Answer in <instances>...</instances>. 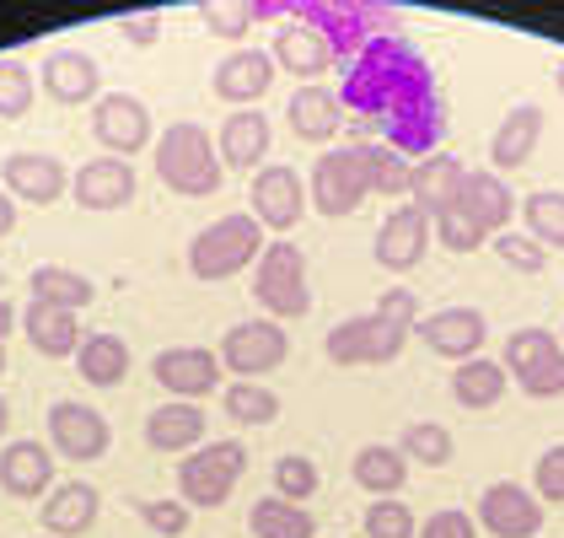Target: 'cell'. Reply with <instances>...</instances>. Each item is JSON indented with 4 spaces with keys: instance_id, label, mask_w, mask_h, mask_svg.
Returning <instances> with one entry per match:
<instances>
[{
    "instance_id": "obj_1",
    "label": "cell",
    "mask_w": 564,
    "mask_h": 538,
    "mask_svg": "<svg viewBox=\"0 0 564 538\" xmlns=\"http://www.w3.org/2000/svg\"><path fill=\"white\" fill-rule=\"evenodd\" d=\"M339 108L355 114L349 125L360 130L388 134L382 146H392L398 157H431L441 151V134H446V119H441V97H435L431 65L425 54L409 44L403 33H382L360 54L345 60V92H339Z\"/></svg>"
},
{
    "instance_id": "obj_2",
    "label": "cell",
    "mask_w": 564,
    "mask_h": 538,
    "mask_svg": "<svg viewBox=\"0 0 564 538\" xmlns=\"http://www.w3.org/2000/svg\"><path fill=\"white\" fill-rule=\"evenodd\" d=\"M285 17L312 28V33L328 44L334 60H349V54H360L371 39L398 33V11L366 6V0H302V6H285Z\"/></svg>"
},
{
    "instance_id": "obj_3",
    "label": "cell",
    "mask_w": 564,
    "mask_h": 538,
    "mask_svg": "<svg viewBox=\"0 0 564 538\" xmlns=\"http://www.w3.org/2000/svg\"><path fill=\"white\" fill-rule=\"evenodd\" d=\"M156 179L183 200H210L226 179V168L216 162V140L188 119L167 125L156 134Z\"/></svg>"
},
{
    "instance_id": "obj_4",
    "label": "cell",
    "mask_w": 564,
    "mask_h": 538,
    "mask_svg": "<svg viewBox=\"0 0 564 538\" xmlns=\"http://www.w3.org/2000/svg\"><path fill=\"white\" fill-rule=\"evenodd\" d=\"M242 474H248V448L237 437L199 442L194 452H183V463H177V501L188 512H216V506L231 501Z\"/></svg>"
},
{
    "instance_id": "obj_5",
    "label": "cell",
    "mask_w": 564,
    "mask_h": 538,
    "mask_svg": "<svg viewBox=\"0 0 564 538\" xmlns=\"http://www.w3.org/2000/svg\"><path fill=\"white\" fill-rule=\"evenodd\" d=\"M259 254H263V226L248 211H237V216H220V222L194 232L188 269H194V280H231L248 265H259Z\"/></svg>"
},
{
    "instance_id": "obj_6",
    "label": "cell",
    "mask_w": 564,
    "mask_h": 538,
    "mask_svg": "<svg viewBox=\"0 0 564 538\" xmlns=\"http://www.w3.org/2000/svg\"><path fill=\"white\" fill-rule=\"evenodd\" d=\"M371 200V179H366V140L360 146H328L312 162V183H306V205L328 222L355 216Z\"/></svg>"
},
{
    "instance_id": "obj_7",
    "label": "cell",
    "mask_w": 564,
    "mask_h": 538,
    "mask_svg": "<svg viewBox=\"0 0 564 538\" xmlns=\"http://www.w3.org/2000/svg\"><path fill=\"white\" fill-rule=\"evenodd\" d=\"M253 297H259V308L274 323H285V318H306L312 313V286H306V254L291 243V237H280V243H263L259 254V280H253Z\"/></svg>"
},
{
    "instance_id": "obj_8",
    "label": "cell",
    "mask_w": 564,
    "mask_h": 538,
    "mask_svg": "<svg viewBox=\"0 0 564 538\" xmlns=\"http://www.w3.org/2000/svg\"><path fill=\"white\" fill-rule=\"evenodd\" d=\"M291 356V334L274 323V318H242L220 334V372H231L237 383H259L269 372H280Z\"/></svg>"
},
{
    "instance_id": "obj_9",
    "label": "cell",
    "mask_w": 564,
    "mask_h": 538,
    "mask_svg": "<svg viewBox=\"0 0 564 538\" xmlns=\"http://www.w3.org/2000/svg\"><path fill=\"white\" fill-rule=\"evenodd\" d=\"M409 334H414L409 323H392L382 313H360V318L334 323L328 340H323V351H328L334 366H388V361L403 356Z\"/></svg>"
},
{
    "instance_id": "obj_10",
    "label": "cell",
    "mask_w": 564,
    "mask_h": 538,
    "mask_svg": "<svg viewBox=\"0 0 564 538\" xmlns=\"http://www.w3.org/2000/svg\"><path fill=\"white\" fill-rule=\"evenodd\" d=\"M113 448V426L82 399L48 404V452L65 463H97Z\"/></svg>"
},
{
    "instance_id": "obj_11",
    "label": "cell",
    "mask_w": 564,
    "mask_h": 538,
    "mask_svg": "<svg viewBox=\"0 0 564 538\" xmlns=\"http://www.w3.org/2000/svg\"><path fill=\"white\" fill-rule=\"evenodd\" d=\"M91 134L102 140V157H134L151 146V108L134 92H102L91 103Z\"/></svg>"
},
{
    "instance_id": "obj_12",
    "label": "cell",
    "mask_w": 564,
    "mask_h": 538,
    "mask_svg": "<svg viewBox=\"0 0 564 538\" xmlns=\"http://www.w3.org/2000/svg\"><path fill=\"white\" fill-rule=\"evenodd\" d=\"M474 512H478V528L489 538H538L543 534V517H549V506L527 485H517V480H495L489 491L478 495Z\"/></svg>"
},
{
    "instance_id": "obj_13",
    "label": "cell",
    "mask_w": 564,
    "mask_h": 538,
    "mask_svg": "<svg viewBox=\"0 0 564 538\" xmlns=\"http://www.w3.org/2000/svg\"><path fill=\"white\" fill-rule=\"evenodd\" d=\"M248 216L263 226V232H291V226L306 216V183L296 168H285V162H269L253 173V189H248Z\"/></svg>"
},
{
    "instance_id": "obj_14",
    "label": "cell",
    "mask_w": 564,
    "mask_h": 538,
    "mask_svg": "<svg viewBox=\"0 0 564 538\" xmlns=\"http://www.w3.org/2000/svg\"><path fill=\"white\" fill-rule=\"evenodd\" d=\"M414 334L431 345V356L441 361H474L484 351V340H489V318L478 313V308H441V313L420 318L414 323Z\"/></svg>"
},
{
    "instance_id": "obj_15",
    "label": "cell",
    "mask_w": 564,
    "mask_h": 538,
    "mask_svg": "<svg viewBox=\"0 0 564 538\" xmlns=\"http://www.w3.org/2000/svg\"><path fill=\"white\" fill-rule=\"evenodd\" d=\"M0 189H6L11 200H22V205H54V200L70 189V173H65V162L48 157V151H11V157L0 162Z\"/></svg>"
},
{
    "instance_id": "obj_16",
    "label": "cell",
    "mask_w": 564,
    "mask_h": 538,
    "mask_svg": "<svg viewBox=\"0 0 564 538\" xmlns=\"http://www.w3.org/2000/svg\"><path fill=\"white\" fill-rule=\"evenodd\" d=\"M151 377L183 404H199L205 394H216L220 383V361L216 351H205V345H173V351H162V356L151 361Z\"/></svg>"
},
{
    "instance_id": "obj_17",
    "label": "cell",
    "mask_w": 564,
    "mask_h": 538,
    "mask_svg": "<svg viewBox=\"0 0 564 538\" xmlns=\"http://www.w3.org/2000/svg\"><path fill=\"white\" fill-rule=\"evenodd\" d=\"M452 211H457L463 222H474L484 237H495V232H511V216H517V194L506 189V179H500V173H463Z\"/></svg>"
},
{
    "instance_id": "obj_18",
    "label": "cell",
    "mask_w": 564,
    "mask_h": 538,
    "mask_svg": "<svg viewBox=\"0 0 564 538\" xmlns=\"http://www.w3.org/2000/svg\"><path fill=\"white\" fill-rule=\"evenodd\" d=\"M33 82H44V92L59 108H82V103L102 97V71H97V60L87 49H54Z\"/></svg>"
},
{
    "instance_id": "obj_19",
    "label": "cell",
    "mask_w": 564,
    "mask_h": 538,
    "mask_svg": "<svg viewBox=\"0 0 564 538\" xmlns=\"http://www.w3.org/2000/svg\"><path fill=\"white\" fill-rule=\"evenodd\" d=\"M70 194L82 211H124L134 200V168L119 157H91L70 173Z\"/></svg>"
},
{
    "instance_id": "obj_20",
    "label": "cell",
    "mask_w": 564,
    "mask_h": 538,
    "mask_svg": "<svg viewBox=\"0 0 564 538\" xmlns=\"http://www.w3.org/2000/svg\"><path fill=\"white\" fill-rule=\"evenodd\" d=\"M0 491L11 501H44L54 491V452L44 442H6L0 448Z\"/></svg>"
},
{
    "instance_id": "obj_21",
    "label": "cell",
    "mask_w": 564,
    "mask_h": 538,
    "mask_svg": "<svg viewBox=\"0 0 564 538\" xmlns=\"http://www.w3.org/2000/svg\"><path fill=\"white\" fill-rule=\"evenodd\" d=\"M285 119H291V134L296 140H312V146H328L334 134L345 130V108H339V92L323 87V82H302L285 103Z\"/></svg>"
},
{
    "instance_id": "obj_22",
    "label": "cell",
    "mask_w": 564,
    "mask_h": 538,
    "mask_svg": "<svg viewBox=\"0 0 564 538\" xmlns=\"http://www.w3.org/2000/svg\"><path fill=\"white\" fill-rule=\"evenodd\" d=\"M269 87H274V60L263 49H231L216 65V76H210V92L220 103H237V108L259 103Z\"/></svg>"
},
{
    "instance_id": "obj_23",
    "label": "cell",
    "mask_w": 564,
    "mask_h": 538,
    "mask_svg": "<svg viewBox=\"0 0 564 538\" xmlns=\"http://www.w3.org/2000/svg\"><path fill=\"white\" fill-rule=\"evenodd\" d=\"M538 140H543V108L538 103H517L506 119H500V130L489 134V173H517L532 162V151H538Z\"/></svg>"
},
{
    "instance_id": "obj_24",
    "label": "cell",
    "mask_w": 564,
    "mask_h": 538,
    "mask_svg": "<svg viewBox=\"0 0 564 538\" xmlns=\"http://www.w3.org/2000/svg\"><path fill=\"white\" fill-rule=\"evenodd\" d=\"M97 512H102V495H97V485H87V480H65V485H54V491L44 495V506H39L48 538H82V534H91Z\"/></svg>"
},
{
    "instance_id": "obj_25",
    "label": "cell",
    "mask_w": 564,
    "mask_h": 538,
    "mask_svg": "<svg viewBox=\"0 0 564 538\" xmlns=\"http://www.w3.org/2000/svg\"><path fill=\"white\" fill-rule=\"evenodd\" d=\"M425 248H431V222L414 205H398L388 222L377 226V265L392 269V275L414 269L425 259Z\"/></svg>"
},
{
    "instance_id": "obj_26",
    "label": "cell",
    "mask_w": 564,
    "mask_h": 538,
    "mask_svg": "<svg viewBox=\"0 0 564 538\" xmlns=\"http://www.w3.org/2000/svg\"><path fill=\"white\" fill-rule=\"evenodd\" d=\"M205 431H210V415L199 404L173 399L145 415V448L151 452H194L205 442Z\"/></svg>"
},
{
    "instance_id": "obj_27",
    "label": "cell",
    "mask_w": 564,
    "mask_h": 538,
    "mask_svg": "<svg viewBox=\"0 0 564 538\" xmlns=\"http://www.w3.org/2000/svg\"><path fill=\"white\" fill-rule=\"evenodd\" d=\"M463 173H468V168H463L452 151H431L425 162H414V173H409V200H414V211H420L425 222L441 216V211H452Z\"/></svg>"
},
{
    "instance_id": "obj_28",
    "label": "cell",
    "mask_w": 564,
    "mask_h": 538,
    "mask_svg": "<svg viewBox=\"0 0 564 538\" xmlns=\"http://www.w3.org/2000/svg\"><path fill=\"white\" fill-rule=\"evenodd\" d=\"M269 119H263L259 108H237V114H226V125H220V168H242V173H253L263 157H269Z\"/></svg>"
},
{
    "instance_id": "obj_29",
    "label": "cell",
    "mask_w": 564,
    "mask_h": 538,
    "mask_svg": "<svg viewBox=\"0 0 564 538\" xmlns=\"http://www.w3.org/2000/svg\"><path fill=\"white\" fill-rule=\"evenodd\" d=\"M22 334H28V345L48 361L76 356V345H82V323H76V313L48 308V302H28V308H22Z\"/></svg>"
},
{
    "instance_id": "obj_30",
    "label": "cell",
    "mask_w": 564,
    "mask_h": 538,
    "mask_svg": "<svg viewBox=\"0 0 564 538\" xmlns=\"http://www.w3.org/2000/svg\"><path fill=\"white\" fill-rule=\"evenodd\" d=\"M269 60H274V71H285V76H323V71L334 65L328 44H323V39H317L312 28L291 22V17H285V28L274 33V49H269Z\"/></svg>"
},
{
    "instance_id": "obj_31",
    "label": "cell",
    "mask_w": 564,
    "mask_h": 538,
    "mask_svg": "<svg viewBox=\"0 0 564 538\" xmlns=\"http://www.w3.org/2000/svg\"><path fill=\"white\" fill-rule=\"evenodd\" d=\"M349 474H355V485L366 495H398L409 485V458L392 448V442H366V448L355 452V463H349Z\"/></svg>"
},
{
    "instance_id": "obj_32",
    "label": "cell",
    "mask_w": 564,
    "mask_h": 538,
    "mask_svg": "<svg viewBox=\"0 0 564 538\" xmlns=\"http://www.w3.org/2000/svg\"><path fill=\"white\" fill-rule=\"evenodd\" d=\"M76 372L91 388H119L130 377V345L119 334H82L76 345Z\"/></svg>"
},
{
    "instance_id": "obj_33",
    "label": "cell",
    "mask_w": 564,
    "mask_h": 538,
    "mask_svg": "<svg viewBox=\"0 0 564 538\" xmlns=\"http://www.w3.org/2000/svg\"><path fill=\"white\" fill-rule=\"evenodd\" d=\"M506 388H511L506 366L489 361V356L463 361V366L452 372V399L463 404V409H495V404L506 399Z\"/></svg>"
},
{
    "instance_id": "obj_34",
    "label": "cell",
    "mask_w": 564,
    "mask_h": 538,
    "mask_svg": "<svg viewBox=\"0 0 564 538\" xmlns=\"http://www.w3.org/2000/svg\"><path fill=\"white\" fill-rule=\"evenodd\" d=\"M28 291H33V302L65 308V313H82V308L97 302V286H91L87 275H76V269H65V265H39L28 275Z\"/></svg>"
},
{
    "instance_id": "obj_35",
    "label": "cell",
    "mask_w": 564,
    "mask_h": 538,
    "mask_svg": "<svg viewBox=\"0 0 564 538\" xmlns=\"http://www.w3.org/2000/svg\"><path fill=\"white\" fill-rule=\"evenodd\" d=\"M248 528H253V538H317V517L306 506L280 501V495H263L248 512Z\"/></svg>"
},
{
    "instance_id": "obj_36",
    "label": "cell",
    "mask_w": 564,
    "mask_h": 538,
    "mask_svg": "<svg viewBox=\"0 0 564 538\" xmlns=\"http://www.w3.org/2000/svg\"><path fill=\"white\" fill-rule=\"evenodd\" d=\"M199 17H205V28L216 33V39H248L259 22L269 17H285V6L280 0H216V6H199Z\"/></svg>"
},
{
    "instance_id": "obj_37",
    "label": "cell",
    "mask_w": 564,
    "mask_h": 538,
    "mask_svg": "<svg viewBox=\"0 0 564 538\" xmlns=\"http://www.w3.org/2000/svg\"><path fill=\"white\" fill-rule=\"evenodd\" d=\"M521 222H527V237L543 248V254H564V194L560 189H532L521 200Z\"/></svg>"
},
{
    "instance_id": "obj_38",
    "label": "cell",
    "mask_w": 564,
    "mask_h": 538,
    "mask_svg": "<svg viewBox=\"0 0 564 538\" xmlns=\"http://www.w3.org/2000/svg\"><path fill=\"white\" fill-rule=\"evenodd\" d=\"M220 409H226V420H237V426L253 431V426H274L280 420V394L263 388V383H226Z\"/></svg>"
},
{
    "instance_id": "obj_39",
    "label": "cell",
    "mask_w": 564,
    "mask_h": 538,
    "mask_svg": "<svg viewBox=\"0 0 564 538\" xmlns=\"http://www.w3.org/2000/svg\"><path fill=\"white\" fill-rule=\"evenodd\" d=\"M398 452H403L409 463L446 469V463H452V452H457V442H452V431H446L441 420H409V426H403V437H398Z\"/></svg>"
},
{
    "instance_id": "obj_40",
    "label": "cell",
    "mask_w": 564,
    "mask_h": 538,
    "mask_svg": "<svg viewBox=\"0 0 564 538\" xmlns=\"http://www.w3.org/2000/svg\"><path fill=\"white\" fill-rule=\"evenodd\" d=\"M409 173H414V162L409 157H398L392 146L382 140H366V179H371V194H409Z\"/></svg>"
},
{
    "instance_id": "obj_41",
    "label": "cell",
    "mask_w": 564,
    "mask_h": 538,
    "mask_svg": "<svg viewBox=\"0 0 564 538\" xmlns=\"http://www.w3.org/2000/svg\"><path fill=\"white\" fill-rule=\"evenodd\" d=\"M323 485V474H317V463L302 458V452H285L280 463H274V495L280 501H291V506H306L312 495Z\"/></svg>"
},
{
    "instance_id": "obj_42",
    "label": "cell",
    "mask_w": 564,
    "mask_h": 538,
    "mask_svg": "<svg viewBox=\"0 0 564 538\" xmlns=\"http://www.w3.org/2000/svg\"><path fill=\"white\" fill-rule=\"evenodd\" d=\"M33 97H39L33 71L22 60H0V119H28Z\"/></svg>"
},
{
    "instance_id": "obj_43",
    "label": "cell",
    "mask_w": 564,
    "mask_h": 538,
    "mask_svg": "<svg viewBox=\"0 0 564 538\" xmlns=\"http://www.w3.org/2000/svg\"><path fill=\"white\" fill-rule=\"evenodd\" d=\"M489 248H495V259L506 269H517V275H543L549 269V254L527 237V232H495L489 237Z\"/></svg>"
},
{
    "instance_id": "obj_44",
    "label": "cell",
    "mask_w": 564,
    "mask_h": 538,
    "mask_svg": "<svg viewBox=\"0 0 564 538\" xmlns=\"http://www.w3.org/2000/svg\"><path fill=\"white\" fill-rule=\"evenodd\" d=\"M554 351H560V340H554V329H517V334H511V340H506V361H500V366H506V372H527V366H538V361L543 356H554Z\"/></svg>"
},
{
    "instance_id": "obj_45",
    "label": "cell",
    "mask_w": 564,
    "mask_h": 538,
    "mask_svg": "<svg viewBox=\"0 0 564 538\" xmlns=\"http://www.w3.org/2000/svg\"><path fill=\"white\" fill-rule=\"evenodd\" d=\"M414 512L398 501V495H382L366 506V538H414Z\"/></svg>"
},
{
    "instance_id": "obj_46",
    "label": "cell",
    "mask_w": 564,
    "mask_h": 538,
    "mask_svg": "<svg viewBox=\"0 0 564 538\" xmlns=\"http://www.w3.org/2000/svg\"><path fill=\"white\" fill-rule=\"evenodd\" d=\"M517 388L527 394V399H560L564 394V351L543 356L538 366H527V372L517 377Z\"/></svg>"
},
{
    "instance_id": "obj_47",
    "label": "cell",
    "mask_w": 564,
    "mask_h": 538,
    "mask_svg": "<svg viewBox=\"0 0 564 538\" xmlns=\"http://www.w3.org/2000/svg\"><path fill=\"white\" fill-rule=\"evenodd\" d=\"M140 523L162 538H183L188 523H194V512H188L183 501H140Z\"/></svg>"
},
{
    "instance_id": "obj_48",
    "label": "cell",
    "mask_w": 564,
    "mask_h": 538,
    "mask_svg": "<svg viewBox=\"0 0 564 538\" xmlns=\"http://www.w3.org/2000/svg\"><path fill=\"white\" fill-rule=\"evenodd\" d=\"M532 495H538L543 506H564V442L538 458V469H532Z\"/></svg>"
},
{
    "instance_id": "obj_49",
    "label": "cell",
    "mask_w": 564,
    "mask_h": 538,
    "mask_svg": "<svg viewBox=\"0 0 564 538\" xmlns=\"http://www.w3.org/2000/svg\"><path fill=\"white\" fill-rule=\"evenodd\" d=\"M431 226H435V243H441V248H452V254H474V248H484V232H478L474 222H463L457 211L431 216Z\"/></svg>"
},
{
    "instance_id": "obj_50",
    "label": "cell",
    "mask_w": 564,
    "mask_h": 538,
    "mask_svg": "<svg viewBox=\"0 0 564 538\" xmlns=\"http://www.w3.org/2000/svg\"><path fill=\"white\" fill-rule=\"evenodd\" d=\"M414 538H478V528L463 506H446V512H431V517L414 528Z\"/></svg>"
},
{
    "instance_id": "obj_51",
    "label": "cell",
    "mask_w": 564,
    "mask_h": 538,
    "mask_svg": "<svg viewBox=\"0 0 564 538\" xmlns=\"http://www.w3.org/2000/svg\"><path fill=\"white\" fill-rule=\"evenodd\" d=\"M162 11H130V17H119V33H124V44L134 49H151L156 39H162Z\"/></svg>"
},
{
    "instance_id": "obj_52",
    "label": "cell",
    "mask_w": 564,
    "mask_h": 538,
    "mask_svg": "<svg viewBox=\"0 0 564 538\" xmlns=\"http://www.w3.org/2000/svg\"><path fill=\"white\" fill-rule=\"evenodd\" d=\"M371 313H382V318H392V323H420V302H414V291H403V286H392V291H382L377 297V308Z\"/></svg>"
},
{
    "instance_id": "obj_53",
    "label": "cell",
    "mask_w": 564,
    "mask_h": 538,
    "mask_svg": "<svg viewBox=\"0 0 564 538\" xmlns=\"http://www.w3.org/2000/svg\"><path fill=\"white\" fill-rule=\"evenodd\" d=\"M11 226H17V200H11V194L0 189V237H6Z\"/></svg>"
},
{
    "instance_id": "obj_54",
    "label": "cell",
    "mask_w": 564,
    "mask_h": 538,
    "mask_svg": "<svg viewBox=\"0 0 564 538\" xmlns=\"http://www.w3.org/2000/svg\"><path fill=\"white\" fill-rule=\"evenodd\" d=\"M11 329H17V308H11V302L0 297V345L11 340Z\"/></svg>"
},
{
    "instance_id": "obj_55",
    "label": "cell",
    "mask_w": 564,
    "mask_h": 538,
    "mask_svg": "<svg viewBox=\"0 0 564 538\" xmlns=\"http://www.w3.org/2000/svg\"><path fill=\"white\" fill-rule=\"evenodd\" d=\"M6 426H11V404L0 399V437H6Z\"/></svg>"
},
{
    "instance_id": "obj_56",
    "label": "cell",
    "mask_w": 564,
    "mask_h": 538,
    "mask_svg": "<svg viewBox=\"0 0 564 538\" xmlns=\"http://www.w3.org/2000/svg\"><path fill=\"white\" fill-rule=\"evenodd\" d=\"M0 377H6V345H0Z\"/></svg>"
},
{
    "instance_id": "obj_57",
    "label": "cell",
    "mask_w": 564,
    "mask_h": 538,
    "mask_svg": "<svg viewBox=\"0 0 564 538\" xmlns=\"http://www.w3.org/2000/svg\"><path fill=\"white\" fill-rule=\"evenodd\" d=\"M560 92H564V60H560Z\"/></svg>"
},
{
    "instance_id": "obj_58",
    "label": "cell",
    "mask_w": 564,
    "mask_h": 538,
    "mask_svg": "<svg viewBox=\"0 0 564 538\" xmlns=\"http://www.w3.org/2000/svg\"><path fill=\"white\" fill-rule=\"evenodd\" d=\"M39 538H48V534H39Z\"/></svg>"
},
{
    "instance_id": "obj_59",
    "label": "cell",
    "mask_w": 564,
    "mask_h": 538,
    "mask_svg": "<svg viewBox=\"0 0 564 538\" xmlns=\"http://www.w3.org/2000/svg\"><path fill=\"white\" fill-rule=\"evenodd\" d=\"M0 280H6V275H0Z\"/></svg>"
}]
</instances>
